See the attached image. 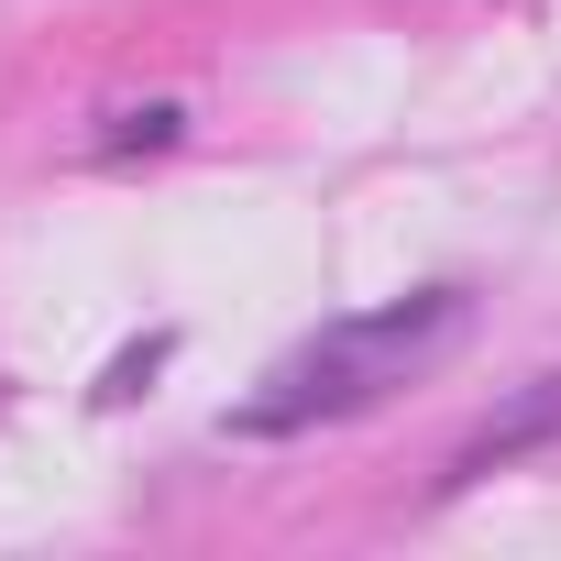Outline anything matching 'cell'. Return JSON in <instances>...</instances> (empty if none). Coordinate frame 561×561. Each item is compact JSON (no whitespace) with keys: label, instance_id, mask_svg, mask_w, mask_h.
I'll return each instance as SVG.
<instances>
[{"label":"cell","instance_id":"6da1fadb","mask_svg":"<svg viewBox=\"0 0 561 561\" xmlns=\"http://www.w3.org/2000/svg\"><path fill=\"white\" fill-rule=\"evenodd\" d=\"M462 320H473L462 287H419V298H386V309H353V320L309 331L287 364H264V386L231 408V440H287V430H320V419H364L375 397H397L408 375H430L462 342Z\"/></svg>","mask_w":561,"mask_h":561}]
</instances>
